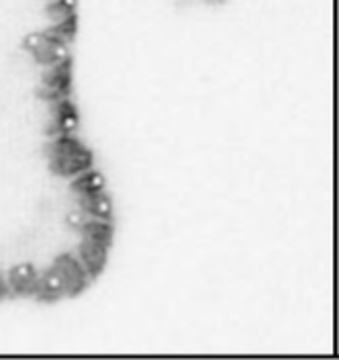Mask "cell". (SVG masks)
Listing matches in <instances>:
<instances>
[{"label": "cell", "instance_id": "obj_1", "mask_svg": "<svg viewBox=\"0 0 339 360\" xmlns=\"http://www.w3.org/2000/svg\"><path fill=\"white\" fill-rule=\"evenodd\" d=\"M53 269L60 272V276L64 281L66 297H76V295L86 291L91 276L84 269V264L80 262V258H76L74 254H62L55 258Z\"/></svg>", "mask_w": 339, "mask_h": 360}, {"label": "cell", "instance_id": "obj_2", "mask_svg": "<svg viewBox=\"0 0 339 360\" xmlns=\"http://www.w3.org/2000/svg\"><path fill=\"white\" fill-rule=\"evenodd\" d=\"M94 164V154L82 143L74 150H69L66 154H60L55 158H49V170L58 176H78L86 170H91Z\"/></svg>", "mask_w": 339, "mask_h": 360}, {"label": "cell", "instance_id": "obj_3", "mask_svg": "<svg viewBox=\"0 0 339 360\" xmlns=\"http://www.w3.org/2000/svg\"><path fill=\"white\" fill-rule=\"evenodd\" d=\"M51 107H53V123L47 127V135L53 139L58 135L74 134L80 123V115H78L76 105L66 96V98L53 103Z\"/></svg>", "mask_w": 339, "mask_h": 360}, {"label": "cell", "instance_id": "obj_4", "mask_svg": "<svg viewBox=\"0 0 339 360\" xmlns=\"http://www.w3.org/2000/svg\"><path fill=\"white\" fill-rule=\"evenodd\" d=\"M78 258L84 264V269L88 272L91 281L98 278L102 274V270L107 269L109 262V248L94 244L88 240H82V244L78 246Z\"/></svg>", "mask_w": 339, "mask_h": 360}, {"label": "cell", "instance_id": "obj_5", "mask_svg": "<svg viewBox=\"0 0 339 360\" xmlns=\"http://www.w3.org/2000/svg\"><path fill=\"white\" fill-rule=\"evenodd\" d=\"M37 278H39V272L35 270L33 264H29V262L17 264L15 269H11V272H8L11 292L21 295V297H33L35 289H37Z\"/></svg>", "mask_w": 339, "mask_h": 360}, {"label": "cell", "instance_id": "obj_6", "mask_svg": "<svg viewBox=\"0 0 339 360\" xmlns=\"http://www.w3.org/2000/svg\"><path fill=\"white\" fill-rule=\"evenodd\" d=\"M41 86L49 90H55L62 96H69L72 90V60L66 58L58 64H51V68L44 74Z\"/></svg>", "mask_w": 339, "mask_h": 360}, {"label": "cell", "instance_id": "obj_7", "mask_svg": "<svg viewBox=\"0 0 339 360\" xmlns=\"http://www.w3.org/2000/svg\"><path fill=\"white\" fill-rule=\"evenodd\" d=\"M39 301H46V303H53L62 297H66V289H64V281L60 276V272L53 269L44 270L37 278V289H35V295Z\"/></svg>", "mask_w": 339, "mask_h": 360}, {"label": "cell", "instance_id": "obj_8", "mask_svg": "<svg viewBox=\"0 0 339 360\" xmlns=\"http://www.w3.org/2000/svg\"><path fill=\"white\" fill-rule=\"evenodd\" d=\"M78 205L80 209L96 219H105V221H111L113 219V202L109 199V195L102 193H92V195H78Z\"/></svg>", "mask_w": 339, "mask_h": 360}, {"label": "cell", "instance_id": "obj_9", "mask_svg": "<svg viewBox=\"0 0 339 360\" xmlns=\"http://www.w3.org/2000/svg\"><path fill=\"white\" fill-rule=\"evenodd\" d=\"M80 233H82V240H88L94 244H100L105 248H111L113 244V233L114 227L111 221H105V219H96V217H86V221L80 227Z\"/></svg>", "mask_w": 339, "mask_h": 360}, {"label": "cell", "instance_id": "obj_10", "mask_svg": "<svg viewBox=\"0 0 339 360\" xmlns=\"http://www.w3.org/2000/svg\"><path fill=\"white\" fill-rule=\"evenodd\" d=\"M33 58L44 64V66H51V64H58L62 60L69 58L68 56V45L62 44V41H53L44 35V41L39 44V47L33 51Z\"/></svg>", "mask_w": 339, "mask_h": 360}, {"label": "cell", "instance_id": "obj_11", "mask_svg": "<svg viewBox=\"0 0 339 360\" xmlns=\"http://www.w3.org/2000/svg\"><path fill=\"white\" fill-rule=\"evenodd\" d=\"M107 186V179L96 172V170H86L82 174H78L72 182V191L76 195H92V193H102Z\"/></svg>", "mask_w": 339, "mask_h": 360}, {"label": "cell", "instance_id": "obj_12", "mask_svg": "<svg viewBox=\"0 0 339 360\" xmlns=\"http://www.w3.org/2000/svg\"><path fill=\"white\" fill-rule=\"evenodd\" d=\"M76 33H78V17H76V13L66 17V19H62V21L53 22L49 29L44 31L46 37L53 39V41H62V44L66 45L76 39Z\"/></svg>", "mask_w": 339, "mask_h": 360}, {"label": "cell", "instance_id": "obj_13", "mask_svg": "<svg viewBox=\"0 0 339 360\" xmlns=\"http://www.w3.org/2000/svg\"><path fill=\"white\" fill-rule=\"evenodd\" d=\"M76 6H78V0H53L46 8V13L51 21L58 22L62 21V19H66V17H69V15H74L76 13Z\"/></svg>", "mask_w": 339, "mask_h": 360}, {"label": "cell", "instance_id": "obj_14", "mask_svg": "<svg viewBox=\"0 0 339 360\" xmlns=\"http://www.w3.org/2000/svg\"><path fill=\"white\" fill-rule=\"evenodd\" d=\"M86 217H88V215H86L82 209H80V211H74V213H69L68 215V225L80 231V227H82V224L86 221Z\"/></svg>", "mask_w": 339, "mask_h": 360}, {"label": "cell", "instance_id": "obj_15", "mask_svg": "<svg viewBox=\"0 0 339 360\" xmlns=\"http://www.w3.org/2000/svg\"><path fill=\"white\" fill-rule=\"evenodd\" d=\"M11 287H8V278H4L2 270H0V301H4L6 297H11Z\"/></svg>", "mask_w": 339, "mask_h": 360}, {"label": "cell", "instance_id": "obj_16", "mask_svg": "<svg viewBox=\"0 0 339 360\" xmlns=\"http://www.w3.org/2000/svg\"><path fill=\"white\" fill-rule=\"evenodd\" d=\"M206 2H223V0H206Z\"/></svg>", "mask_w": 339, "mask_h": 360}]
</instances>
